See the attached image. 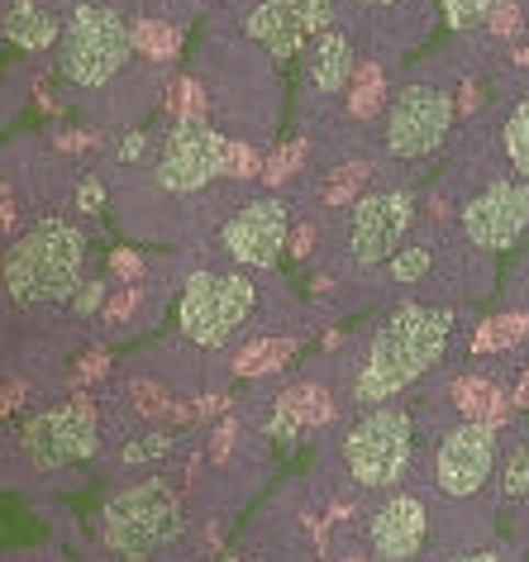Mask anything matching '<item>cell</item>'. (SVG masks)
<instances>
[{
  "label": "cell",
  "mask_w": 529,
  "mask_h": 562,
  "mask_svg": "<svg viewBox=\"0 0 529 562\" xmlns=\"http://www.w3.org/2000/svg\"><path fill=\"white\" fill-rule=\"evenodd\" d=\"M453 339V315L443 305H401L378 325V334L368 339V353L353 372V396L358 411L372 405H392V396L410 391L420 376H429L449 353Z\"/></svg>",
  "instance_id": "obj_1"
},
{
  "label": "cell",
  "mask_w": 529,
  "mask_h": 562,
  "mask_svg": "<svg viewBox=\"0 0 529 562\" xmlns=\"http://www.w3.org/2000/svg\"><path fill=\"white\" fill-rule=\"evenodd\" d=\"M81 262H87V234L77 224H67V220L34 224L5 252L10 301H20V305L72 301L81 291Z\"/></svg>",
  "instance_id": "obj_2"
},
{
  "label": "cell",
  "mask_w": 529,
  "mask_h": 562,
  "mask_svg": "<svg viewBox=\"0 0 529 562\" xmlns=\"http://www.w3.org/2000/svg\"><path fill=\"white\" fill-rule=\"evenodd\" d=\"M344 472L363 496H392L406 486L415 462V419L401 405H372L344 429L339 443Z\"/></svg>",
  "instance_id": "obj_3"
},
{
  "label": "cell",
  "mask_w": 529,
  "mask_h": 562,
  "mask_svg": "<svg viewBox=\"0 0 529 562\" xmlns=\"http://www.w3.org/2000/svg\"><path fill=\"white\" fill-rule=\"evenodd\" d=\"M182 533V501L162 476H148L130 491L105 501L95 519V539L120 562H148Z\"/></svg>",
  "instance_id": "obj_4"
},
{
  "label": "cell",
  "mask_w": 529,
  "mask_h": 562,
  "mask_svg": "<svg viewBox=\"0 0 529 562\" xmlns=\"http://www.w3.org/2000/svg\"><path fill=\"white\" fill-rule=\"evenodd\" d=\"M258 311V286L244 267L234 272H196L182 291V305H177V329L182 339H191L196 348H225L248 329V319Z\"/></svg>",
  "instance_id": "obj_5"
},
{
  "label": "cell",
  "mask_w": 529,
  "mask_h": 562,
  "mask_svg": "<svg viewBox=\"0 0 529 562\" xmlns=\"http://www.w3.org/2000/svg\"><path fill=\"white\" fill-rule=\"evenodd\" d=\"M500 476V439L492 419H458L439 434L429 453V491L453 505H468L492 491Z\"/></svg>",
  "instance_id": "obj_6"
},
{
  "label": "cell",
  "mask_w": 529,
  "mask_h": 562,
  "mask_svg": "<svg viewBox=\"0 0 529 562\" xmlns=\"http://www.w3.org/2000/svg\"><path fill=\"white\" fill-rule=\"evenodd\" d=\"M134 34L110 5H77L67 15L63 44H58V67L72 87H105L110 77L130 63Z\"/></svg>",
  "instance_id": "obj_7"
},
{
  "label": "cell",
  "mask_w": 529,
  "mask_h": 562,
  "mask_svg": "<svg viewBox=\"0 0 529 562\" xmlns=\"http://www.w3.org/2000/svg\"><path fill=\"white\" fill-rule=\"evenodd\" d=\"M410 224H415V195L410 191L358 195L344 215V262L348 267H386L401 248H406Z\"/></svg>",
  "instance_id": "obj_8"
},
{
  "label": "cell",
  "mask_w": 529,
  "mask_h": 562,
  "mask_svg": "<svg viewBox=\"0 0 529 562\" xmlns=\"http://www.w3.org/2000/svg\"><path fill=\"white\" fill-rule=\"evenodd\" d=\"M429 501L420 491L401 486L392 496H378L368 505V519L358 525L363 539V558L368 562H429Z\"/></svg>",
  "instance_id": "obj_9"
},
{
  "label": "cell",
  "mask_w": 529,
  "mask_h": 562,
  "mask_svg": "<svg viewBox=\"0 0 529 562\" xmlns=\"http://www.w3.org/2000/svg\"><path fill=\"white\" fill-rule=\"evenodd\" d=\"M449 124H453V95L443 87H429V81H410L386 105V153L406 162L429 158L449 138Z\"/></svg>",
  "instance_id": "obj_10"
},
{
  "label": "cell",
  "mask_w": 529,
  "mask_h": 562,
  "mask_svg": "<svg viewBox=\"0 0 529 562\" xmlns=\"http://www.w3.org/2000/svg\"><path fill=\"white\" fill-rule=\"evenodd\" d=\"M101 448V425H95V405L87 396H72L53 405L24 429V453L38 472H58L67 462H81Z\"/></svg>",
  "instance_id": "obj_11"
},
{
  "label": "cell",
  "mask_w": 529,
  "mask_h": 562,
  "mask_svg": "<svg viewBox=\"0 0 529 562\" xmlns=\"http://www.w3.org/2000/svg\"><path fill=\"white\" fill-rule=\"evenodd\" d=\"M286 229H291L286 201H277V195L244 201L225 224H220V252H225L234 267H244V272H268L286 248Z\"/></svg>",
  "instance_id": "obj_12"
},
{
  "label": "cell",
  "mask_w": 529,
  "mask_h": 562,
  "mask_svg": "<svg viewBox=\"0 0 529 562\" xmlns=\"http://www.w3.org/2000/svg\"><path fill=\"white\" fill-rule=\"evenodd\" d=\"M463 238L482 252H506L525 238L529 229V181L525 177H506L492 181L486 191H477L472 201L458 210Z\"/></svg>",
  "instance_id": "obj_13"
},
{
  "label": "cell",
  "mask_w": 529,
  "mask_h": 562,
  "mask_svg": "<svg viewBox=\"0 0 529 562\" xmlns=\"http://www.w3.org/2000/svg\"><path fill=\"white\" fill-rule=\"evenodd\" d=\"M225 138L205 124H177L172 134H162L158 158H153V181L172 195H191L201 187H211L225 167Z\"/></svg>",
  "instance_id": "obj_14"
},
{
  "label": "cell",
  "mask_w": 529,
  "mask_h": 562,
  "mask_svg": "<svg viewBox=\"0 0 529 562\" xmlns=\"http://www.w3.org/2000/svg\"><path fill=\"white\" fill-rule=\"evenodd\" d=\"M329 20H334V0H258V5L248 10L244 30H248V38H258L277 63H286V58H296L311 38L329 34L334 30Z\"/></svg>",
  "instance_id": "obj_15"
},
{
  "label": "cell",
  "mask_w": 529,
  "mask_h": 562,
  "mask_svg": "<svg viewBox=\"0 0 529 562\" xmlns=\"http://www.w3.org/2000/svg\"><path fill=\"white\" fill-rule=\"evenodd\" d=\"M63 30H67V20L34 5V0H10L5 5V38L20 44L24 53H48L53 44H63Z\"/></svg>",
  "instance_id": "obj_16"
},
{
  "label": "cell",
  "mask_w": 529,
  "mask_h": 562,
  "mask_svg": "<svg viewBox=\"0 0 529 562\" xmlns=\"http://www.w3.org/2000/svg\"><path fill=\"white\" fill-rule=\"evenodd\" d=\"M348 77H353V44L339 30L319 34L311 48V87L319 95H339L348 87Z\"/></svg>",
  "instance_id": "obj_17"
},
{
  "label": "cell",
  "mask_w": 529,
  "mask_h": 562,
  "mask_svg": "<svg viewBox=\"0 0 529 562\" xmlns=\"http://www.w3.org/2000/svg\"><path fill=\"white\" fill-rule=\"evenodd\" d=\"M500 501H529V425H515L500 439V476H496Z\"/></svg>",
  "instance_id": "obj_18"
},
{
  "label": "cell",
  "mask_w": 529,
  "mask_h": 562,
  "mask_svg": "<svg viewBox=\"0 0 529 562\" xmlns=\"http://www.w3.org/2000/svg\"><path fill=\"white\" fill-rule=\"evenodd\" d=\"M500 148H506V162L529 181V101H520L506 115V130H500Z\"/></svg>",
  "instance_id": "obj_19"
},
{
  "label": "cell",
  "mask_w": 529,
  "mask_h": 562,
  "mask_svg": "<svg viewBox=\"0 0 529 562\" xmlns=\"http://www.w3.org/2000/svg\"><path fill=\"white\" fill-rule=\"evenodd\" d=\"M429 562H506V558H500V548L486 533H477V539H443L429 553Z\"/></svg>",
  "instance_id": "obj_20"
},
{
  "label": "cell",
  "mask_w": 529,
  "mask_h": 562,
  "mask_svg": "<svg viewBox=\"0 0 529 562\" xmlns=\"http://www.w3.org/2000/svg\"><path fill=\"white\" fill-rule=\"evenodd\" d=\"M429 267H435L429 248H425V244H406L392 262H386V272H392L396 286H415V281H425V277H429Z\"/></svg>",
  "instance_id": "obj_21"
},
{
  "label": "cell",
  "mask_w": 529,
  "mask_h": 562,
  "mask_svg": "<svg viewBox=\"0 0 529 562\" xmlns=\"http://www.w3.org/2000/svg\"><path fill=\"white\" fill-rule=\"evenodd\" d=\"M443 5V20L453 24V30H472L477 20H486V10L496 5V0H439Z\"/></svg>",
  "instance_id": "obj_22"
},
{
  "label": "cell",
  "mask_w": 529,
  "mask_h": 562,
  "mask_svg": "<svg viewBox=\"0 0 529 562\" xmlns=\"http://www.w3.org/2000/svg\"><path fill=\"white\" fill-rule=\"evenodd\" d=\"M101 301H105V281H101V277H95V281H81V291L72 296V315L87 319V315L101 311Z\"/></svg>",
  "instance_id": "obj_23"
},
{
  "label": "cell",
  "mask_w": 529,
  "mask_h": 562,
  "mask_svg": "<svg viewBox=\"0 0 529 562\" xmlns=\"http://www.w3.org/2000/svg\"><path fill=\"white\" fill-rule=\"evenodd\" d=\"M167 448H172V439H167V434H148V443H130V448H124V462H148V458H162Z\"/></svg>",
  "instance_id": "obj_24"
},
{
  "label": "cell",
  "mask_w": 529,
  "mask_h": 562,
  "mask_svg": "<svg viewBox=\"0 0 529 562\" xmlns=\"http://www.w3.org/2000/svg\"><path fill=\"white\" fill-rule=\"evenodd\" d=\"M101 201H105V187H101L95 177H87V181L77 187V210H81V215H95V210H101Z\"/></svg>",
  "instance_id": "obj_25"
},
{
  "label": "cell",
  "mask_w": 529,
  "mask_h": 562,
  "mask_svg": "<svg viewBox=\"0 0 529 562\" xmlns=\"http://www.w3.org/2000/svg\"><path fill=\"white\" fill-rule=\"evenodd\" d=\"M138 153H144V134H130V138L120 144V158L130 162V158H138Z\"/></svg>",
  "instance_id": "obj_26"
},
{
  "label": "cell",
  "mask_w": 529,
  "mask_h": 562,
  "mask_svg": "<svg viewBox=\"0 0 529 562\" xmlns=\"http://www.w3.org/2000/svg\"><path fill=\"white\" fill-rule=\"evenodd\" d=\"M368 5H392V0H368Z\"/></svg>",
  "instance_id": "obj_27"
}]
</instances>
